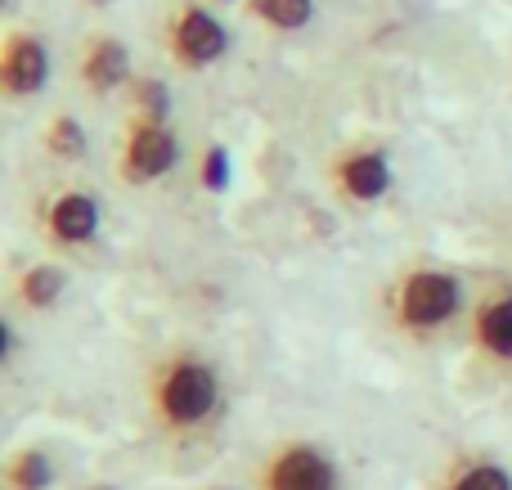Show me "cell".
Segmentation results:
<instances>
[{"instance_id": "6da1fadb", "label": "cell", "mask_w": 512, "mask_h": 490, "mask_svg": "<svg viewBox=\"0 0 512 490\" xmlns=\"http://www.w3.org/2000/svg\"><path fill=\"white\" fill-rule=\"evenodd\" d=\"M144 410L167 441H194L225 414V378L198 351H171L144 374Z\"/></svg>"}, {"instance_id": "7a4b0ae2", "label": "cell", "mask_w": 512, "mask_h": 490, "mask_svg": "<svg viewBox=\"0 0 512 490\" xmlns=\"http://www.w3.org/2000/svg\"><path fill=\"white\" fill-rule=\"evenodd\" d=\"M387 311H391L396 333H405V338H432V333H441L445 324L459 320L463 284L450 275V270H432V266L405 270L387 297Z\"/></svg>"}, {"instance_id": "3957f363", "label": "cell", "mask_w": 512, "mask_h": 490, "mask_svg": "<svg viewBox=\"0 0 512 490\" xmlns=\"http://www.w3.org/2000/svg\"><path fill=\"white\" fill-rule=\"evenodd\" d=\"M252 490H342V464L324 441L283 437L261 455Z\"/></svg>"}, {"instance_id": "277c9868", "label": "cell", "mask_w": 512, "mask_h": 490, "mask_svg": "<svg viewBox=\"0 0 512 490\" xmlns=\"http://www.w3.org/2000/svg\"><path fill=\"white\" fill-rule=\"evenodd\" d=\"M180 158V144L176 135L167 131L162 122H144L131 131V140H126V158H122V171L126 180H135V185H144V180H158L167 176L171 167H176Z\"/></svg>"}, {"instance_id": "5b68a950", "label": "cell", "mask_w": 512, "mask_h": 490, "mask_svg": "<svg viewBox=\"0 0 512 490\" xmlns=\"http://www.w3.org/2000/svg\"><path fill=\"white\" fill-rule=\"evenodd\" d=\"M472 347L495 365H512V288H499L472 311Z\"/></svg>"}, {"instance_id": "8992f818", "label": "cell", "mask_w": 512, "mask_h": 490, "mask_svg": "<svg viewBox=\"0 0 512 490\" xmlns=\"http://www.w3.org/2000/svg\"><path fill=\"white\" fill-rule=\"evenodd\" d=\"M45 234H50L54 243H63V248L90 243L99 234V203L90 194H81V189L59 194L50 203V212H45Z\"/></svg>"}, {"instance_id": "52a82bcc", "label": "cell", "mask_w": 512, "mask_h": 490, "mask_svg": "<svg viewBox=\"0 0 512 490\" xmlns=\"http://www.w3.org/2000/svg\"><path fill=\"white\" fill-rule=\"evenodd\" d=\"M337 185H342V194L355 198V203H378V198L391 189V162H387V153H378V149L351 153V158L337 167Z\"/></svg>"}, {"instance_id": "ba28073f", "label": "cell", "mask_w": 512, "mask_h": 490, "mask_svg": "<svg viewBox=\"0 0 512 490\" xmlns=\"http://www.w3.org/2000/svg\"><path fill=\"white\" fill-rule=\"evenodd\" d=\"M59 464L45 446H18L0 464V490H54Z\"/></svg>"}, {"instance_id": "9c48e42d", "label": "cell", "mask_w": 512, "mask_h": 490, "mask_svg": "<svg viewBox=\"0 0 512 490\" xmlns=\"http://www.w3.org/2000/svg\"><path fill=\"white\" fill-rule=\"evenodd\" d=\"M436 490H512V468L495 455H463L441 473Z\"/></svg>"}, {"instance_id": "30bf717a", "label": "cell", "mask_w": 512, "mask_h": 490, "mask_svg": "<svg viewBox=\"0 0 512 490\" xmlns=\"http://www.w3.org/2000/svg\"><path fill=\"white\" fill-rule=\"evenodd\" d=\"M176 50L185 54L189 63H212L216 54L225 50V32L216 18H207L203 9H189L176 23Z\"/></svg>"}, {"instance_id": "8fae6325", "label": "cell", "mask_w": 512, "mask_h": 490, "mask_svg": "<svg viewBox=\"0 0 512 490\" xmlns=\"http://www.w3.org/2000/svg\"><path fill=\"white\" fill-rule=\"evenodd\" d=\"M45 86V50L27 36L9 41L5 54V90L9 95H32V90Z\"/></svg>"}, {"instance_id": "7c38bea8", "label": "cell", "mask_w": 512, "mask_h": 490, "mask_svg": "<svg viewBox=\"0 0 512 490\" xmlns=\"http://www.w3.org/2000/svg\"><path fill=\"white\" fill-rule=\"evenodd\" d=\"M63 293H68V275H63L59 266H50V261L23 270V279H18V302L32 306V311H50V306H59Z\"/></svg>"}, {"instance_id": "4fadbf2b", "label": "cell", "mask_w": 512, "mask_h": 490, "mask_svg": "<svg viewBox=\"0 0 512 490\" xmlns=\"http://www.w3.org/2000/svg\"><path fill=\"white\" fill-rule=\"evenodd\" d=\"M122 77H126V45L122 41H99L86 59V81L99 86V90H108Z\"/></svg>"}, {"instance_id": "5bb4252c", "label": "cell", "mask_w": 512, "mask_h": 490, "mask_svg": "<svg viewBox=\"0 0 512 490\" xmlns=\"http://www.w3.org/2000/svg\"><path fill=\"white\" fill-rule=\"evenodd\" d=\"M261 14L274 27H301L310 18V0H261Z\"/></svg>"}, {"instance_id": "9a60e30c", "label": "cell", "mask_w": 512, "mask_h": 490, "mask_svg": "<svg viewBox=\"0 0 512 490\" xmlns=\"http://www.w3.org/2000/svg\"><path fill=\"white\" fill-rule=\"evenodd\" d=\"M50 149L59 153V158H77V153L86 149V135H81V126L72 122V117H59V122L50 126Z\"/></svg>"}, {"instance_id": "2e32d148", "label": "cell", "mask_w": 512, "mask_h": 490, "mask_svg": "<svg viewBox=\"0 0 512 490\" xmlns=\"http://www.w3.org/2000/svg\"><path fill=\"white\" fill-rule=\"evenodd\" d=\"M225 176H230V167H225V149H212V153H207L203 185H207V189H225Z\"/></svg>"}, {"instance_id": "e0dca14e", "label": "cell", "mask_w": 512, "mask_h": 490, "mask_svg": "<svg viewBox=\"0 0 512 490\" xmlns=\"http://www.w3.org/2000/svg\"><path fill=\"white\" fill-rule=\"evenodd\" d=\"M77 490H117L113 482H86V486H77Z\"/></svg>"}, {"instance_id": "ac0fdd59", "label": "cell", "mask_w": 512, "mask_h": 490, "mask_svg": "<svg viewBox=\"0 0 512 490\" xmlns=\"http://www.w3.org/2000/svg\"><path fill=\"white\" fill-rule=\"evenodd\" d=\"M203 490H243V486H230V482H216V486H203Z\"/></svg>"}, {"instance_id": "d6986e66", "label": "cell", "mask_w": 512, "mask_h": 490, "mask_svg": "<svg viewBox=\"0 0 512 490\" xmlns=\"http://www.w3.org/2000/svg\"><path fill=\"white\" fill-rule=\"evenodd\" d=\"M99 5H108V0H99Z\"/></svg>"}]
</instances>
